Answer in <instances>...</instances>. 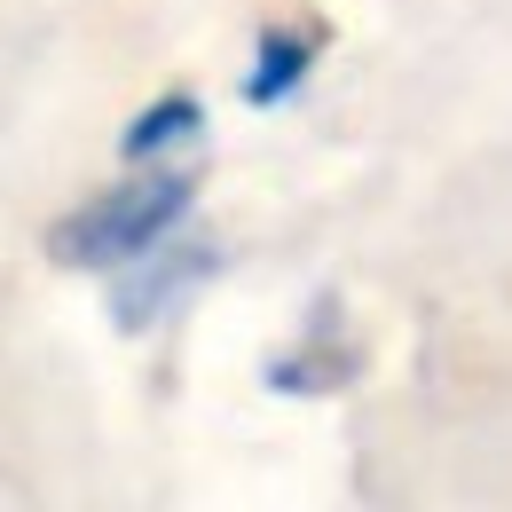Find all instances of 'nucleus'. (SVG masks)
Segmentation results:
<instances>
[{
    "label": "nucleus",
    "mask_w": 512,
    "mask_h": 512,
    "mask_svg": "<svg viewBox=\"0 0 512 512\" xmlns=\"http://www.w3.org/2000/svg\"><path fill=\"white\" fill-rule=\"evenodd\" d=\"M190 197H197V174L150 166V174H134L119 190H103L95 205H79L56 229V260L64 268H127V260H142L150 245H166L182 229Z\"/></svg>",
    "instance_id": "nucleus-1"
},
{
    "label": "nucleus",
    "mask_w": 512,
    "mask_h": 512,
    "mask_svg": "<svg viewBox=\"0 0 512 512\" xmlns=\"http://www.w3.org/2000/svg\"><path fill=\"white\" fill-rule=\"evenodd\" d=\"M213 268H221V253H213L205 237H166V245H150V253L127 260V276L111 284V323H119V331H150V323H166L197 284L213 276Z\"/></svg>",
    "instance_id": "nucleus-2"
},
{
    "label": "nucleus",
    "mask_w": 512,
    "mask_h": 512,
    "mask_svg": "<svg viewBox=\"0 0 512 512\" xmlns=\"http://www.w3.org/2000/svg\"><path fill=\"white\" fill-rule=\"evenodd\" d=\"M331 316H339V308L323 300L316 323H308V339L268 363V386H276V394H331V386L355 379V347H331Z\"/></svg>",
    "instance_id": "nucleus-3"
},
{
    "label": "nucleus",
    "mask_w": 512,
    "mask_h": 512,
    "mask_svg": "<svg viewBox=\"0 0 512 512\" xmlns=\"http://www.w3.org/2000/svg\"><path fill=\"white\" fill-rule=\"evenodd\" d=\"M197 134H205V111H197L190 95H166V103H150V111L127 127V142H119V150H127L134 166H150V158L182 150V142H197Z\"/></svg>",
    "instance_id": "nucleus-4"
},
{
    "label": "nucleus",
    "mask_w": 512,
    "mask_h": 512,
    "mask_svg": "<svg viewBox=\"0 0 512 512\" xmlns=\"http://www.w3.org/2000/svg\"><path fill=\"white\" fill-rule=\"evenodd\" d=\"M308 64H316V40L308 32H268L260 56H253V79H245V103H284L308 79Z\"/></svg>",
    "instance_id": "nucleus-5"
}]
</instances>
